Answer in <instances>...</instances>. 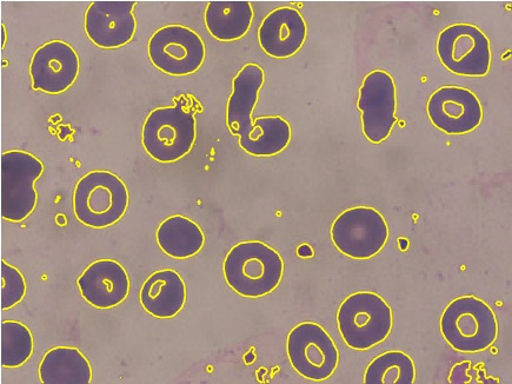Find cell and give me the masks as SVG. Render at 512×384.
<instances>
[{"mask_svg":"<svg viewBox=\"0 0 512 384\" xmlns=\"http://www.w3.org/2000/svg\"><path fill=\"white\" fill-rule=\"evenodd\" d=\"M285 264L281 254L267 243L245 241L226 254L223 275L226 284L245 299H262L279 287Z\"/></svg>","mask_w":512,"mask_h":384,"instance_id":"6da1fadb","label":"cell"},{"mask_svg":"<svg viewBox=\"0 0 512 384\" xmlns=\"http://www.w3.org/2000/svg\"><path fill=\"white\" fill-rule=\"evenodd\" d=\"M196 139V111L186 97H179L170 107L152 110L143 123V148L158 163L183 160L194 149Z\"/></svg>","mask_w":512,"mask_h":384,"instance_id":"7a4b0ae2","label":"cell"},{"mask_svg":"<svg viewBox=\"0 0 512 384\" xmlns=\"http://www.w3.org/2000/svg\"><path fill=\"white\" fill-rule=\"evenodd\" d=\"M130 205L128 185L108 170H92L79 178L73 189L76 220L91 229H106L125 216Z\"/></svg>","mask_w":512,"mask_h":384,"instance_id":"3957f363","label":"cell"},{"mask_svg":"<svg viewBox=\"0 0 512 384\" xmlns=\"http://www.w3.org/2000/svg\"><path fill=\"white\" fill-rule=\"evenodd\" d=\"M336 322L347 347L367 352L388 339L394 328V313L382 296L357 291L338 307Z\"/></svg>","mask_w":512,"mask_h":384,"instance_id":"277c9868","label":"cell"},{"mask_svg":"<svg viewBox=\"0 0 512 384\" xmlns=\"http://www.w3.org/2000/svg\"><path fill=\"white\" fill-rule=\"evenodd\" d=\"M445 342L463 354H478L492 347L500 328L495 311L487 302L467 295L452 300L440 320Z\"/></svg>","mask_w":512,"mask_h":384,"instance_id":"5b68a950","label":"cell"},{"mask_svg":"<svg viewBox=\"0 0 512 384\" xmlns=\"http://www.w3.org/2000/svg\"><path fill=\"white\" fill-rule=\"evenodd\" d=\"M44 163L31 152L9 150L2 154V218L22 223L38 204L36 182L44 174Z\"/></svg>","mask_w":512,"mask_h":384,"instance_id":"8992f818","label":"cell"},{"mask_svg":"<svg viewBox=\"0 0 512 384\" xmlns=\"http://www.w3.org/2000/svg\"><path fill=\"white\" fill-rule=\"evenodd\" d=\"M389 225L375 208L359 207L342 211L331 225L335 248L351 260H370L387 246Z\"/></svg>","mask_w":512,"mask_h":384,"instance_id":"52a82bcc","label":"cell"},{"mask_svg":"<svg viewBox=\"0 0 512 384\" xmlns=\"http://www.w3.org/2000/svg\"><path fill=\"white\" fill-rule=\"evenodd\" d=\"M436 51L438 59L451 74L482 78L490 72V41L476 25L458 23L447 26L438 35Z\"/></svg>","mask_w":512,"mask_h":384,"instance_id":"ba28073f","label":"cell"},{"mask_svg":"<svg viewBox=\"0 0 512 384\" xmlns=\"http://www.w3.org/2000/svg\"><path fill=\"white\" fill-rule=\"evenodd\" d=\"M287 354L292 369L304 379L324 382L335 374L341 356L334 340L316 322H302L290 330Z\"/></svg>","mask_w":512,"mask_h":384,"instance_id":"9c48e42d","label":"cell"},{"mask_svg":"<svg viewBox=\"0 0 512 384\" xmlns=\"http://www.w3.org/2000/svg\"><path fill=\"white\" fill-rule=\"evenodd\" d=\"M152 65L165 75L185 77L196 74L206 58L203 38L188 26L171 24L154 32L148 43Z\"/></svg>","mask_w":512,"mask_h":384,"instance_id":"30bf717a","label":"cell"},{"mask_svg":"<svg viewBox=\"0 0 512 384\" xmlns=\"http://www.w3.org/2000/svg\"><path fill=\"white\" fill-rule=\"evenodd\" d=\"M357 108L362 114L364 137L372 144L387 141L398 121L394 77L384 70L369 72L359 88Z\"/></svg>","mask_w":512,"mask_h":384,"instance_id":"8fae6325","label":"cell"},{"mask_svg":"<svg viewBox=\"0 0 512 384\" xmlns=\"http://www.w3.org/2000/svg\"><path fill=\"white\" fill-rule=\"evenodd\" d=\"M429 121L449 136L470 134L480 128L484 111L480 98L467 88L441 86L432 92L427 103Z\"/></svg>","mask_w":512,"mask_h":384,"instance_id":"7c38bea8","label":"cell"},{"mask_svg":"<svg viewBox=\"0 0 512 384\" xmlns=\"http://www.w3.org/2000/svg\"><path fill=\"white\" fill-rule=\"evenodd\" d=\"M81 72V59L64 41L39 46L30 62L32 88L48 95H61L72 88Z\"/></svg>","mask_w":512,"mask_h":384,"instance_id":"4fadbf2b","label":"cell"},{"mask_svg":"<svg viewBox=\"0 0 512 384\" xmlns=\"http://www.w3.org/2000/svg\"><path fill=\"white\" fill-rule=\"evenodd\" d=\"M136 2H92L84 17V30L93 45L121 49L135 38Z\"/></svg>","mask_w":512,"mask_h":384,"instance_id":"5bb4252c","label":"cell"},{"mask_svg":"<svg viewBox=\"0 0 512 384\" xmlns=\"http://www.w3.org/2000/svg\"><path fill=\"white\" fill-rule=\"evenodd\" d=\"M77 287L91 307L109 310L121 306L130 295V276L122 263L102 258L89 264L78 277Z\"/></svg>","mask_w":512,"mask_h":384,"instance_id":"9a60e30c","label":"cell"},{"mask_svg":"<svg viewBox=\"0 0 512 384\" xmlns=\"http://www.w3.org/2000/svg\"><path fill=\"white\" fill-rule=\"evenodd\" d=\"M308 38L302 13L292 8L271 11L259 25L258 44L265 55L275 59L294 57Z\"/></svg>","mask_w":512,"mask_h":384,"instance_id":"2e32d148","label":"cell"},{"mask_svg":"<svg viewBox=\"0 0 512 384\" xmlns=\"http://www.w3.org/2000/svg\"><path fill=\"white\" fill-rule=\"evenodd\" d=\"M265 84L261 65L245 64L232 79V92L226 104V127L235 137H245L254 128V110Z\"/></svg>","mask_w":512,"mask_h":384,"instance_id":"e0dca14e","label":"cell"},{"mask_svg":"<svg viewBox=\"0 0 512 384\" xmlns=\"http://www.w3.org/2000/svg\"><path fill=\"white\" fill-rule=\"evenodd\" d=\"M188 300L184 278L174 269L155 271L139 291V303L150 316L159 320L174 319L182 313Z\"/></svg>","mask_w":512,"mask_h":384,"instance_id":"ac0fdd59","label":"cell"},{"mask_svg":"<svg viewBox=\"0 0 512 384\" xmlns=\"http://www.w3.org/2000/svg\"><path fill=\"white\" fill-rule=\"evenodd\" d=\"M156 242L166 256L175 260H189L203 250L205 234L191 218L172 215L158 225Z\"/></svg>","mask_w":512,"mask_h":384,"instance_id":"d6986e66","label":"cell"},{"mask_svg":"<svg viewBox=\"0 0 512 384\" xmlns=\"http://www.w3.org/2000/svg\"><path fill=\"white\" fill-rule=\"evenodd\" d=\"M255 12L249 2H210L204 11L206 30L219 42H237L248 35Z\"/></svg>","mask_w":512,"mask_h":384,"instance_id":"ffe728a7","label":"cell"},{"mask_svg":"<svg viewBox=\"0 0 512 384\" xmlns=\"http://www.w3.org/2000/svg\"><path fill=\"white\" fill-rule=\"evenodd\" d=\"M43 384H89L92 367L81 350L75 347H55L45 353L38 367Z\"/></svg>","mask_w":512,"mask_h":384,"instance_id":"44dd1931","label":"cell"},{"mask_svg":"<svg viewBox=\"0 0 512 384\" xmlns=\"http://www.w3.org/2000/svg\"><path fill=\"white\" fill-rule=\"evenodd\" d=\"M292 129L281 116H263L254 119V128L248 136L239 137V147L252 157H274L289 147Z\"/></svg>","mask_w":512,"mask_h":384,"instance_id":"7402d4cb","label":"cell"},{"mask_svg":"<svg viewBox=\"0 0 512 384\" xmlns=\"http://www.w3.org/2000/svg\"><path fill=\"white\" fill-rule=\"evenodd\" d=\"M416 366L414 360L400 350H390L375 357L365 369V384H414Z\"/></svg>","mask_w":512,"mask_h":384,"instance_id":"603a6c76","label":"cell"},{"mask_svg":"<svg viewBox=\"0 0 512 384\" xmlns=\"http://www.w3.org/2000/svg\"><path fill=\"white\" fill-rule=\"evenodd\" d=\"M35 350L32 331L23 322H2V367L16 369L29 362Z\"/></svg>","mask_w":512,"mask_h":384,"instance_id":"cb8c5ba5","label":"cell"},{"mask_svg":"<svg viewBox=\"0 0 512 384\" xmlns=\"http://www.w3.org/2000/svg\"><path fill=\"white\" fill-rule=\"evenodd\" d=\"M26 296V281L18 268L2 260V310H10L22 303Z\"/></svg>","mask_w":512,"mask_h":384,"instance_id":"d4e9b609","label":"cell"},{"mask_svg":"<svg viewBox=\"0 0 512 384\" xmlns=\"http://www.w3.org/2000/svg\"><path fill=\"white\" fill-rule=\"evenodd\" d=\"M470 368H471V363L469 361L457 363L456 366L451 369L449 379H448L449 383H451V384L471 383L472 379L469 374Z\"/></svg>","mask_w":512,"mask_h":384,"instance_id":"484cf974","label":"cell"},{"mask_svg":"<svg viewBox=\"0 0 512 384\" xmlns=\"http://www.w3.org/2000/svg\"><path fill=\"white\" fill-rule=\"evenodd\" d=\"M314 255H315L314 249H312V247L309 246V244H307V243L301 244V246H299L297 248V256L298 257L310 258V257H314Z\"/></svg>","mask_w":512,"mask_h":384,"instance_id":"4316f807","label":"cell"},{"mask_svg":"<svg viewBox=\"0 0 512 384\" xmlns=\"http://www.w3.org/2000/svg\"><path fill=\"white\" fill-rule=\"evenodd\" d=\"M400 247L402 250H407L409 248V242L402 238V240H400Z\"/></svg>","mask_w":512,"mask_h":384,"instance_id":"83f0119b","label":"cell"},{"mask_svg":"<svg viewBox=\"0 0 512 384\" xmlns=\"http://www.w3.org/2000/svg\"><path fill=\"white\" fill-rule=\"evenodd\" d=\"M256 359V356L252 353L248 354L245 356V360L248 361L249 363H252L254 362Z\"/></svg>","mask_w":512,"mask_h":384,"instance_id":"f1b7e54d","label":"cell"}]
</instances>
